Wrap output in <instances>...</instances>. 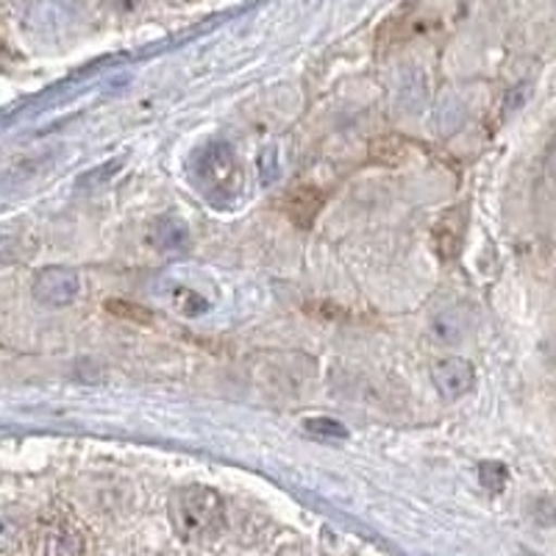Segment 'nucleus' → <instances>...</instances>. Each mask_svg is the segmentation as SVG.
Segmentation results:
<instances>
[{"label": "nucleus", "instance_id": "obj_4", "mask_svg": "<svg viewBox=\"0 0 556 556\" xmlns=\"http://www.w3.org/2000/svg\"><path fill=\"white\" fill-rule=\"evenodd\" d=\"M81 292V278L70 267H45L34 278V295L45 306H67Z\"/></svg>", "mask_w": 556, "mask_h": 556}, {"label": "nucleus", "instance_id": "obj_9", "mask_svg": "<svg viewBox=\"0 0 556 556\" xmlns=\"http://www.w3.org/2000/svg\"><path fill=\"white\" fill-rule=\"evenodd\" d=\"M459 240H462V223H459V208H451L440 217V223L434 226V242L440 256L451 260L456 251H459Z\"/></svg>", "mask_w": 556, "mask_h": 556}, {"label": "nucleus", "instance_id": "obj_3", "mask_svg": "<svg viewBox=\"0 0 556 556\" xmlns=\"http://www.w3.org/2000/svg\"><path fill=\"white\" fill-rule=\"evenodd\" d=\"M26 556H84V531L67 509H48L28 526L23 540Z\"/></svg>", "mask_w": 556, "mask_h": 556}, {"label": "nucleus", "instance_id": "obj_5", "mask_svg": "<svg viewBox=\"0 0 556 556\" xmlns=\"http://www.w3.org/2000/svg\"><path fill=\"white\" fill-rule=\"evenodd\" d=\"M431 379H434L437 390L445 401H459L462 395H468L476 384V370L468 359L462 356H443L431 367Z\"/></svg>", "mask_w": 556, "mask_h": 556}, {"label": "nucleus", "instance_id": "obj_7", "mask_svg": "<svg viewBox=\"0 0 556 556\" xmlns=\"http://www.w3.org/2000/svg\"><path fill=\"white\" fill-rule=\"evenodd\" d=\"M431 329H434V337L440 342H459L462 337L468 334L470 317L468 312L459 309V306H454V309H443L434 315Z\"/></svg>", "mask_w": 556, "mask_h": 556}, {"label": "nucleus", "instance_id": "obj_14", "mask_svg": "<svg viewBox=\"0 0 556 556\" xmlns=\"http://www.w3.org/2000/svg\"><path fill=\"white\" fill-rule=\"evenodd\" d=\"M17 240L14 237H0V265H9V262H17Z\"/></svg>", "mask_w": 556, "mask_h": 556}, {"label": "nucleus", "instance_id": "obj_2", "mask_svg": "<svg viewBox=\"0 0 556 556\" xmlns=\"http://www.w3.org/2000/svg\"><path fill=\"white\" fill-rule=\"evenodd\" d=\"M192 176L212 203H231L242 192V167L228 142H208L195 153Z\"/></svg>", "mask_w": 556, "mask_h": 556}, {"label": "nucleus", "instance_id": "obj_16", "mask_svg": "<svg viewBox=\"0 0 556 556\" xmlns=\"http://www.w3.org/2000/svg\"><path fill=\"white\" fill-rule=\"evenodd\" d=\"M7 62V48H3V45H0V64Z\"/></svg>", "mask_w": 556, "mask_h": 556}, {"label": "nucleus", "instance_id": "obj_12", "mask_svg": "<svg viewBox=\"0 0 556 556\" xmlns=\"http://www.w3.org/2000/svg\"><path fill=\"white\" fill-rule=\"evenodd\" d=\"M176 306L184 312V315H201V312L206 309V301H203V298L192 290H178Z\"/></svg>", "mask_w": 556, "mask_h": 556}, {"label": "nucleus", "instance_id": "obj_10", "mask_svg": "<svg viewBox=\"0 0 556 556\" xmlns=\"http://www.w3.org/2000/svg\"><path fill=\"white\" fill-rule=\"evenodd\" d=\"M26 531V520L20 518L17 513H12V509H0V556H9L17 548H23Z\"/></svg>", "mask_w": 556, "mask_h": 556}, {"label": "nucleus", "instance_id": "obj_15", "mask_svg": "<svg viewBox=\"0 0 556 556\" xmlns=\"http://www.w3.org/2000/svg\"><path fill=\"white\" fill-rule=\"evenodd\" d=\"M276 556H315V554H312V551L306 548V545H301V543H292V545H285V548L278 551Z\"/></svg>", "mask_w": 556, "mask_h": 556}, {"label": "nucleus", "instance_id": "obj_13", "mask_svg": "<svg viewBox=\"0 0 556 556\" xmlns=\"http://www.w3.org/2000/svg\"><path fill=\"white\" fill-rule=\"evenodd\" d=\"M260 167H262V178L267 184L278 176V159H276V148H267L265 153L260 156Z\"/></svg>", "mask_w": 556, "mask_h": 556}, {"label": "nucleus", "instance_id": "obj_6", "mask_svg": "<svg viewBox=\"0 0 556 556\" xmlns=\"http://www.w3.org/2000/svg\"><path fill=\"white\" fill-rule=\"evenodd\" d=\"M151 242L159 251H184L190 245V228L181 217H162L151 228Z\"/></svg>", "mask_w": 556, "mask_h": 556}, {"label": "nucleus", "instance_id": "obj_8", "mask_svg": "<svg viewBox=\"0 0 556 556\" xmlns=\"http://www.w3.org/2000/svg\"><path fill=\"white\" fill-rule=\"evenodd\" d=\"M287 215L298 223V226H309L312 217L317 215V208H320V192L312 190V187H298L287 195L285 201Z\"/></svg>", "mask_w": 556, "mask_h": 556}, {"label": "nucleus", "instance_id": "obj_1", "mask_svg": "<svg viewBox=\"0 0 556 556\" xmlns=\"http://www.w3.org/2000/svg\"><path fill=\"white\" fill-rule=\"evenodd\" d=\"M170 523L187 543H208L226 529V506L212 486H184L170 498Z\"/></svg>", "mask_w": 556, "mask_h": 556}, {"label": "nucleus", "instance_id": "obj_11", "mask_svg": "<svg viewBox=\"0 0 556 556\" xmlns=\"http://www.w3.org/2000/svg\"><path fill=\"white\" fill-rule=\"evenodd\" d=\"M304 426H306V431H312V434H317V437H326V440H345L348 437L345 426L337 424V420H331V417H309Z\"/></svg>", "mask_w": 556, "mask_h": 556}]
</instances>
